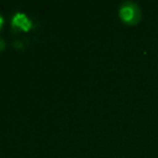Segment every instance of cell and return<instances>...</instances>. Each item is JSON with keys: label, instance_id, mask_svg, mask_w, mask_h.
I'll return each mask as SVG.
<instances>
[{"label": "cell", "instance_id": "1", "mask_svg": "<svg viewBox=\"0 0 158 158\" xmlns=\"http://www.w3.org/2000/svg\"><path fill=\"white\" fill-rule=\"evenodd\" d=\"M118 16L126 25H137L142 20V10L139 5L132 0L123 1L118 7Z\"/></svg>", "mask_w": 158, "mask_h": 158}, {"label": "cell", "instance_id": "2", "mask_svg": "<svg viewBox=\"0 0 158 158\" xmlns=\"http://www.w3.org/2000/svg\"><path fill=\"white\" fill-rule=\"evenodd\" d=\"M12 26H16L19 28H22L23 31H28L32 27V22L31 20L22 12H16L12 16Z\"/></svg>", "mask_w": 158, "mask_h": 158}, {"label": "cell", "instance_id": "3", "mask_svg": "<svg viewBox=\"0 0 158 158\" xmlns=\"http://www.w3.org/2000/svg\"><path fill=\"white\" fill-rule=\"evenodd\" d=\"M5 47H6V42H5V40H4V38H1V37H0V52H1V51H4V49H5Z\"/></svg>", "mask_w": 158, "mask_h": 158}, {"label": "cell", "instance_id": "4", "mask_svg": "<svg viewBox=\"0 0 158 158\" xmlns=\"http://www.w3.org/2000/svg\"><path fill=\"white\" fill-rule=\"evenodd\" d=\"M2 23H4V17H2V15L0 14V28L2 27Z\"/></svg>", "mask_w": 158, "mask_h": 158}]
</instances>
